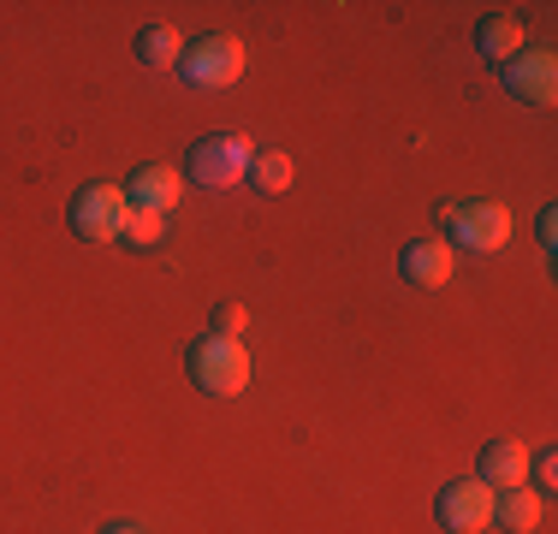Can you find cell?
Segmentation results:
<instances>
[{
	"instance_id": "6da1fadb",
	"label": "cell",
	"mask_w": 558,
	"mask_h": 534,
	"mask_svg": "<svg viewBox=\"0 0 558 534\" xmlns=\"http://www.w3.org/2000/svg\"><path fill=\"white\" fill-rule=\"evenodd\" d=\"M184 368H191L196 392H208V398H238L250 386L244 339H220V332H203V339L184 344Z\"/></svg>"
},
{
	"instance_id": "7a4b0ae2",
	"label": "cell",
	"mask_w": 558,
	"mask_h": 534,
	"mask_svg": "<svg viewBox=\"0 0 558 534\" xmlns=\"http://www.w3.org/2000/svg\"><path fill=\"white\" fill-rule=\"evenodd\" d=\"M250 160H256V143L244 137V131H215V137L191 143V184H203V191H232L238 179L250 172Z\"/></svg>"
},
{
	"instance_id": "3957f363",
	"label": "cell",
	"mask_w": 558,
	"mask_h": 534,
	"mask_svg": "<svg viewBox=\"0 0 558 534\" xmlns=\"http://www.w3.org/2000/svg\"><path fill=\"white\" fill-rule=\"evenodd\" d=\"M511 238V214L505 203H451L446 208V244L451 250H475V256H494Z\"/></svg>"
},
{
	"instance_id": "277c9868",
	"label": "cell",
	"mask_w": 558,
	"mask_h": 534,
	"mask_svg": "<svg viewBox=\"0 0 558 534\" xmlns=\"http://www.w3.org/2000/svg\"><path fill=\"white\" fill-rule=\"evenodd\" d=\"M244 65H250V53L238 36H196V43L184 48L179 72L191 77V89H226V84L244 77Z\"/></svg>"
},
{
	"instance_id": "5b68a950",
	"label": "cell",
	"mask_w": 558,
	"mask_h": 534,
	"mask_svg": "<svg viewBox=\"0 0 558 534\" xmlns=\"http://www.w3.org/2000/svg\"><path fill=\"white\" fill-rule=\"evenodd\" d=\"M125 214H131V203L119 184H84L72 196V232L84 244H113V238H125Z\"/></svg>"
},
{
	"instance_id": "8992f818",
	"label": "cell",
	"mask_w": 558,
	"mask_h": 534,
	"mask_svg": "<svg viewBox=\"0 0 558 534\" xmlns=\"http://www.w3.org/2000/svg\"><path fill=\"white\" fill-rule=\"evenodd\" d=\"M499 84H505V96H517L523 107H553L558 101V60H553V48H517L511 60L499 65Z\"/></svg>"
},
{
	"instance_id": "52a82bcc",
	"label": "cell",
	"mask_w": 558,
	"mask_h": 534,
	"mask_svg": "<svg viewBox=\"0 0 558 534\" xmlns=\"http://www.w3.org/2000/svg\"><path fill=\"white\" fill-rule=\"evenodd\" d=\"M434 523H440L446 534H482L487 523H494V487L487 481H451V487H440V499H434Z\"/></svg>"
},
{
	"instance_id": "ba28073f",
	"label": "cell",
	"mask_w": 558,
	"mask_h": 534,
	"mask_svg": "<svg viewBox=\"0 0 558 534\" xmlns=\"http://www.w3.org/2000/svg\"><path fill=\"white\" fill-rule=\"evenodd\" d=\"M119 191H125V203H131V208L167 214V208L184 196V172H179V167H137L125 184H119Z\"/></svg>"
},
{
	"instance_id": "9c48e42d",
	"label": "cell",
	"mask_w": 558,
	"mask_h": 534,
	"mask_svg": "<svg viewBox=\"0 0 558 534\" xmlns=\"http://www.w3.org/2000/svg\"><path fill=\"white\" fill-rule=\"evenodd\" d=\"M398 267H404V279L416 291H440L451 279V244H446V238H416V244H404Z\"/></svg>"
},
{
	"instance_id": "30bf717a",
	"label": "cell",
	"mask_w": 558,
	"mask_h": 534,
	"mask_svg": "<svg viewBox=\"0 0 558 534\" xmlns=\"http://www.w3.org/2000/svg\"><path fill=\"white\" fill-rule=\"evenodd\" d=\"M475 481H487L494 493H505V487H529V451L517 446V439H494V446H482Z\"/></svg>"
},
{
	"instance_id": "8fae6325",
	"label": "cell",
	"mask_w": 558,
	"mask_h": 534,
	"mask_svg": "<svg viewBox=\"0 0 558 534\" xmlns=\"http://www.w3.org/2000/svg\"><path fill=\"white\" fill-rule=\"evenodd\" d=\"M541 493L535 487H505V493H494V523L499 529H511V534H529V529H541Z\"/></svg>"
},
{
	"instance_id": "7c38bea8",
	"label": "cell",
	"mask_w": 558,
	"mask_h": 534,
	"mask_svg": "<svg viewBox=\"0 0 558 534\" xmlns=\"http://www.w3.org/2000/svg\"><path fill=\"white\" fill-rule=\"evenodd\" d=\"M475 48H482V60H499L505 65L517 48H523V24H517L511 12H494V19L475 31Z\"/></svg>"
},
{
	"instance_id": "4fadbf2b",
	"label": "cell",
	"mask_w": 558,
	"mask_h": 534,
	"mask_svg": "<svg viewBox=\"0 0 558 534\" xmlns=\"http://www.w3.org/2000/svg\"><path fill=\"white\" fill-rule=\"evenodd\" d=\"M137 60L143 65H179L184 60V36L172 31V24H149V31H137Z\"/></svg>"
},
{
	"instance_id": "5bb4252c",
	"label": "cell",
	"mask_w": 558,
	"mask_h": 534,
	"mask_svg": "<svg viewBox=\"0 0 558 534\" xmlns=\"http://www.w3.org/2000/svg\"><path fill=\"white\" fill-rule=\"evenodd\" d=\"M244 179L256 184L262 196H279V191L291 184V155H286V149H256V160H250Z\"/></svg>"
},
{
	"instance_id": "9a60e30c",
	"label": "cell",
	"mask_w": 558,
	"mask_h": 534,
	"mask_svg": "<svg viewBox=\"0 0 558 534\" xmlns=\"http://www.w3.org/2000/svg\"><path fill=\"white\" fill-rule=\"evenodd\" d=\"M161 238H167V214H149V208H131V214H125V244L155 250Z\"/></svg>"
},
{
	"instance_id": "2e32d148",
	"label": "cell",
	"mask_w": 558,
	"mask_h": 534,
	"mask_svg": "<svg viewBox=\"0 0 558 534\" xmlns=\"http://www.w3.org/2000/svg\"><path fill=\"white\" fill-rule=\"evenodd\" d=\"M244 327H250L244 303H215V332L220 339H244Z\"/></svg>"
},
{
	"instance_id": "e0dca14e",
	"label": "cell",
	"mask_w": 558,
	"mask_h": 534,
	"mask_svg": "<svg viewBox=\"0 0 558 534\" xmlns=\"http://www.w3.org/2000/svg\"><path fill=\"white\" fill-rule=\"evenodd\" d=\"M529 475H535V493H553V481H558V458H553V451H541V458L529 463Z\"/></svg>"
},
{
	"instance_id": "ac0fdd59",
	"label": "cell",
	"mask_w": 558,
	"mask_h": 534,
	"mask_svg": "<svg viewBox=\"0 0 558 534\" xmlns=\"http://www.w3.org/2000/svg\"><path fill=\"white\" fill-rule=\"evenodd\" d=\"M553 244H558V214L547 208V214H541V250L553 256Z\"/></svg>"
},
{
	"instance_id": "d6986e66",
	"label": "cell",
	"mask_w": 558,
	"mask_h": 534,
	"mask_svg": "<svg viewBox=\"0 0 558 534\" xmlns=\"http://www.w3.org/2000/svg\"><path fill=\"white\" fill-rule=\"evenodd\" d=\"M108 534H143V529H131V523H113Z\"/></svg>"
}]
</instances>
